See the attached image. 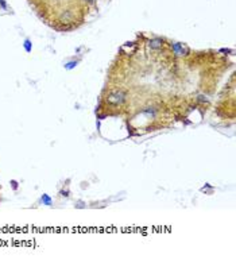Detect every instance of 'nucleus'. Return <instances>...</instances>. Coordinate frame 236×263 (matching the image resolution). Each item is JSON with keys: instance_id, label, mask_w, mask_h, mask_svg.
Returning a JSON list of instances; mask_svg holds the SVG:
<instances>
[{"instance_id": "1", "label": "nucleus", "mask_w": 236, "mask_h": 263, "mask_svg": "<svg viewBox=\"0 0 236 263\" xmlns=\"http://www.w3.org/2000/svg\"><path fill=\"white\" fill-rule=\"evenodd\" d=\"M162 43H163L162 39H153L151 42H150V46L153 49H159V47H162Z\"/></svg>"}]
</instances>
